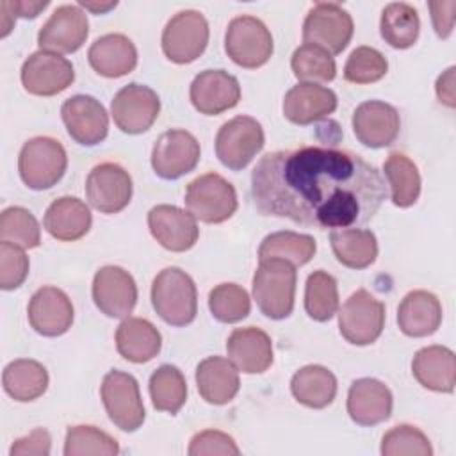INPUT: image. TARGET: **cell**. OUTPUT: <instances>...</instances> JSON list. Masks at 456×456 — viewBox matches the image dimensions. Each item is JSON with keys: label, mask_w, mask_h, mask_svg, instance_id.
<instances>
[{"label": "cell", "mask_w": 456, "mask_h": 456, "mask_svg": "<svg viewBox=\"0 0 456 456\" xmlns=\"http://www.w3.org/2000/svg\"><path fill=\"white\" fill-rule=\"evenodd\" d=\"M290 68L299 82L326 84L337 75V64L330 52L315 45H301L294 50Z\"/></svg>", "instance_id": "ab89813d"}, {"label": "cell", "mask_w": 456, "mask_h": 456, "mask_svg": "<svg viewBox=\"0 0 456 456\" xmlns=\"http://www.w3.org/2000/svg\"><path fill=\"white\" fill-rule=\"evenodd\" d=\"M151 305L171 326H187L198 314V290L192 278L180 267L162 269L151 283Z\"/></svg>", "instance_id": "3957f363"}, {"label": "cell", "mask_w": 456, "mask_h": 456, "mask_svg": "<svg viewBox=\"0 0 456 456\" xmlns=\"http://www.w3.org/2000/svg\"><path fill=\"white\" fill-rule=\"evenodd\" d=\"M61 118L69 137L82 146L100 144L109 134L105 107L89 94H75L61 107Z\"/></svg>", "instance_id": "ac0fdd59"}, {"label": "cell", "mask_w": 456, "mask_h": 456, "mask_svg": "<svg viewBox=\"0 0 456 456\" xmlns=\"http://www.w3.org/2000/svg\"><path fill=\"white\" fill-rule=\"evenodd\" d=\"M198 139L182 128L160 134L151 150V167L164 180H176L191 173L200 162Z\"/></svg>", "instance_id": "4fadbf2b"}, {"label": "cell", "mask_w": 456, "mask_h": 456, "mask_svg": "<svg viewBox=\"0 0 456 456\" xmlns=\"http://www.w3.org/2000/svg\"><path fill=\"white\" fill-rule=\"evenodd\" d=\"M290 392L303 406L321 410L337 395V378L322 365H305L290 379Z\"/></svg>", "instance_id": "d6a6232c"}, {"label": "cell", "mask_w": 456, "mask_h": 456, "mask_svg": "<svg viewBox=\"0 0 456 456\" xmlns=\"http://www.w3.org/2000/svg\"><path fill=\"white\" fill-rule=\"evenodd\" d=\"M27 315L34 331L43 337H59L71 328L75 310L64 290L46 285L32 294Z\"/></svg>", "instance_id": "ffe728a7"}, {"label": "cell", "mask_w": 456, "mask_h": 456, "mask_svg": "<svg viewBox=\"0 0 456 456\" xmlns=\"http://www.w3.org/2000/svg\"><path fill=\"white\" fill-rule=\"evenodd\" d=\"M132 176L114 162L94 166L86 180V196L93 208L102 214H118L132 200Z\"/></svg>", "instance_id": "5bb4252c"}, {"label": "cell", "mask_w": 456, "mask_h": 456, "mask_svg": "<svg viewBox=\"0 0 456 456\" xmlns=\"http://www.w3.org/2000/svg\"><path fill=\"white\" fill-rule=\"evenodd\" d=\"M383 171L392 192V203L399 208H408L420 196V173L415 162L399 151L387 157Z\"/></svg>", "instance_id": "e575fe53"}, {"label": "cell", "mask_w": 456, "mask_h": 456, "mask_svg": "<svg viewBox=\"0 0 456 456\" xmlns=\"http://www.w3.org/2000/svg\"><path fill=\"white\" fill-rule=\"evenodd\" d=\"M52 449V436L46 429L37 428L30 431L27 436L14 440L9 449L11 456H48Z\"/></svg>", "instance_id": "681fc988"}, {"label": "cell", "mask_w": 456, "mask_h": 456, "mask_svg": "<svg viewBox=\"0 0 456 456\" xmlns=\"http://www.w3.org/2000/svg\"><path fill=\"white\" fill-rule=\"evenodd\" d=\"M183 201L196 221L207 224L228 221L239 205L235 187L217 173H205L189 182Z\"/></svg>", "instance_id": "5b68a950"}, {"label": "cell", "mask_w": 456, "mask_h": 456, "mask_svg": "<svg viewBox=\"0 0 456 456\" xmlns=\"http://www.w3.org/2000/svg\"><path fill=\"white\" fill-rule=\"evenodd\" d=\"M160 100L157 93L144 86L132 82L121 87L110 103V114L116 126L125 134H142L159 118Z\"/></svg>", "instance_id": "7c38bea8"}, {"label": "cell", "mask_w": 456, "mask_h": 456, "mask_svg": "<svg viewBox=\"0 0 456 456\" xmlns=\"http://www.w3.org/2000/svg\"><path fill=\"white\" fill-rule=\"evenodd\" d=\"M93 301L107 317H130L137 303L134 276L119 265L100 267L93 278Z\"/></svg>", "instance_id": "e0dca14e"}, {"label": "cell", "mask_w": 456, "mask_h": 456, "mask_svg": "<svg viewBox=\"0 0 456 456\" xmlns=\"http://www.w3.org/2000/svg\"><path fill=\"white\" fill-rule=\"evenodd\" d=\"M379 32L385 43H388L392 48L404 50L413 46L420 32L417 9L406 2L388 4L381 12Z\"/></svg>", "instance_id": "d590c367"}, {"label": "cell", "mask_w": 456, "mask_h": 456, "mask_svg": "<svg viewBox=\"0 0 456 456\" xmlns=\"http://www.w3.org/2000/svg\"><path fill=\"white\" fill-rule=\"evenodd\" d=\"M385 328V305L369 290L358 289L338 310L340 335L354 346L376 342Z\"/></svg>", "instance_id": "ba28073f"}, {"label": "cell", "mask_w": 456, "mask_h": 456, "mask_svg": "<svg viewBox=\"0 0 456 456\" xmlns=\"http://www.w3.org/2000/svg\"><path fill=\"white\" fill-rule=\"evenodd\" d=\"M383 456H431L429 438L411 424H399L388 429L381 438Z\"/></svg>", "instance_id": "f6af8a7d"}, {"label": "cell", "mask_w": 456, "mask_h": 456, "mask_svg": "<svg viewBox=\"0 0 456 456\" xmlns=\"http://www.w3.org/2000/svg\"><path fill=\"white\" fill-rule=\"evenodd\" d=\"M251 196L264 216L340 230L370 221L388 189L379 171L349 150L301 146L264 155L251 171Z\"/></svg>", "instance_id": "6da1fadb"}, {"label": "cell", "mask_w": 456, "mask_h": 456, "mask_svg": "<svg viewBox=\"0 0 456 456\" xmlns=\"http://www.w3.org/2000/svg\"><path fill=\"white\" fill-rule=\"evenodd\" d=\"M337 94L324 86L299 82L283 98V116L294 125H312L337 109Z\"/></svg>", "instance_id": "d4e9b609"}, {"label": "cell", "mask_w": 456, "mask_h": 456, "mask_svg": "<svg viewBox=\"0 0 456 456\" xmlns=\"http://www.w3.org/2000/svg\"><path fill=\"white\" fill-rule=\"evenodd\" d=\"M413 378L428 390L451 394L456 385V356L445 346H428L411 360Z\"/></svg>", "instance_id": "83f0119b"}, {"label": "cell", "mask_w": 456, "mask_h": 456, "mask_svg": "<svg viewBox=\"0 0 456 456\" xmlns=\"http://www.w3.org/2000/svg\"><path fill=\"white\" fill-rule=\"evenodd\" d=\"M196 387L207 403L226 404L240 388L239 370L228 358L208 356L196 367Z\"/></svg>", "instance_id": "f546056e"}, {"label": "cell", "mask_w": 456, "mask_h": 456, "mask_svg": "<svg viewBox=\"0 0 456 456\" xmlns=\"http://www.w3.org/2000/svg\"><path fill=\"white\" fill-rule=\"evenodd\" d=\"M224 50L235 64L255 69L271 59L274 45L273 36L262 20L242 14L228 23Z\"/></svg>", "instance_id": "8992f818"}, {"label": "cell", "mask_w": 456, "mask_h": 456, "mask_svg": "<svg viewBox=\"0 0 456 456\" xmlns=\"http://www.w3.org/2000/svg\"><path fill=\"white\" fill-rule=\"evenodd\" d=\"M78 5L84 7L86 11L94 12V14H105V12H109L110 9H114V7L118 5V2L114 0V2H105V4L100 2V4H96V2H84V0H80Z\"/></svg>", "instance_id": "f5cc1de1"}, {"label": "cell", "mask_w": 456, "mask_h": 456, "mask_svg": "<svg viewBox=\"0 0 456 456\" xmlns=\"http://www.w3.org/2000/svg\"><path fill=\"white\" fill-rule=\"evenodd\" d=\"M296 267L280 258L262 260L253 274V297L260 312L274 321L285 319L294 310Z\"/></svg>", "instance_id": "7a4b0ae2"}, {"label": "cell", "mask_w": 456, "mask_h": 456, "mask_svg": "<svg viewBox=\"0 0 456 456\" xmlns=\"http://www.w3.org/2000/svg\"><path fill=\"white\" fill-rule=\"evenodd\" d=\"M119 452L118 440L110 436L109 433L80 424V426H71L66 431V442H64V454L66 456H116Z\"/></svg>", "instance_id": "b9f144b4"}, {"label": "cell", "mask_w": 456, "mask_h": 456, "mask_svg": "<svg viewBox=\"0 0 456 456\" xmlns=\"http://www.w3.org/2000/svg\"><path fill=\"white\" fill-rule=\"evenodd\" d=\"M388 71L387 57L372 46H356L344 66V78L351 84H372Z\"/></svg>", "instance_id": "ee69618b"}, {"label": "cell", "mask_w": 456, "mask_h": 456, "mask_svg": "<svg viewBox=\"0 0 456 456\" xmlns=\"http://www.w3.org/2000/svg\"><path fill=\"white\" fill-rule=\"evenodd\" d=\"M338 289L337 280L322 271L317 269L308 274L305 285V310L306 314L319 322L330 321L338 312Z\"/></svg>", "instance_id": "f35d334b"}, {"label": "cell", "mask_w": 456, "mask_h": 456, "mask_svg": "<svg viewBox=\"0 0 456 456\" xmlns=\"http://www.w3.org/2000/svg\"><path fill=\"white\" fill-rule=\"evenodd\" d=\"M28 276V256L23 248L2 240L0 242V287L4 290L18 289Z\"/></svg>", "instance_id": "bcb514c9"}, {"label": "cell", "mask_w": 456, "mask_h": 456, "mask_svg": "<svg viewBox=\"0 0 456 456\" xmlns=\"http://www.w3.org/2000/svg\"><path fill=\"white\" fill-rule=\"evenodd\" d=\"M401 130V118L394 105L381 100H367L353 112V132L367 148L390 146Z\"/></svg>", "instance_id": "d6986e66"}, {"label": "cell", "mask_w": 456, "mask_h": 456, "mask_svg": "<svg viewBox=\"0 0 456 456\" xmlns=\"http://www.w3.org/2000/svg\"><path fill=\"white\" fill-rule=\"evenodd\" d=\"M21 84L36 96H53L68 89L75 80L73 64L53 52L37 50L21 66Z\"/></svg>", "instance_id": "2e32d148"}, {"label": "cell", "mask_w": 456, "mask_h": 456, "mask_svg": "<svg viewBox=\"0 0 456 456\" xmlns=\"http://www.w3.org/2000/svg\"><path fill=\"white\" fill-rule=\"evenodd\" d=\"M330 242L337 260L349 269H365L378 256L376 235L365 228L331 230Z\"/></svg>", "instance_id": "836d02e7"}, {"label": "cell", "mask_w": 456, "mask_h": 456, "mask_svg": "<svg viewBox=\"0 0 456 456\" xmlns=\"http://www.w3.org/2000/svg\"><path fill=\"white\" fill-rule=\"evenodd\" d=\"M354 23L351 14L338 4L319 2L306 12L303 21V41L330 52L340 53L351 41Z\"/></svg>", "instance_id": "9c48e42d"}, {"label": "cell", "mask_w": 456, "mask_h": 456, "mask_svg": "<svg viewBox=\"0 0 456 456\" xmlns=\"http://www.w3.org/2000/svg\"><path fill=\"white\" fill-rule=\"evenodd\" d=\"M394 406L390 388L374 378L354 379L347 392V413L360 426H376L385 422Z\"/></svg>", "instance_id": "603a6c76"}, {"label": "cell", "mask_w": 456, "mask_h": 456, "mask_svg": "<svg viewBox=\"0 0 456 456\" xmlns=\"http://www.w3.org/2000/svg\"><path fill=\"white\" fill-rule=\"evenodd\" d=\"M191 456H205V454H224V456H237L240 454V449L237 447L235 440L223 431L217 429H205L196 433L191 438L189 451Z\"/></svg>", "instance_id": "7dc6e473"}, {"label": "cell", "mask_w": 456, "mask_h": 456, "mask_svg": "<svg viewBox=\"0 0 456 456\" xmlns=\"http://www.w3.org/2000/svg\"><path fill=\"white\" fill-rule=\"evenodd\" d=\"M2 385L9 397L20 403H30L41 397L48 388V370L43 363L30 358H18L5 365Z\"/></svg>", "instance_id": "1f68e13d"}, {"label": "cell", "mask_w": 456, "mask_h": 456, "mask_svg": "<svg viewBox=\"0 0 456 456\" xmlns=\"http://www.w3.org/2000/svg\"><path fill=\"white\" fill-rule=\"evenodd\" d=\"M68 155L64 146L46 135L28 139L18 155V171L23 183L34 191L53 187L66 173Z\"/></svg>", "instance_id": "277c9868"}, {"label": "cell", "mask_w": 456, "mask_h": 456, "mask_svg": "<svg viewBox=\"0 0 456 456\" xmlns=\"http://www.w3.org/2000/svg\"><path fill=\"white\" fill-rule=\"evenodd\" d=\"M431 11V21L435 27V32L440 39H447L452 34L454 27V11H456V2L447 0V2H429L428 4Z\"/></svg>", "instance_id": "f907efd6"}, {"label": "cell", "mask_w": 456, "mask_h": 456, "mask_svg": "<svg viewBox=\"0 0 456 456\" xmlns=\"http://www.w3.org/2000/svg\"><path fill=\"white\" fill-rule=\"evenodd\" d=\"M89 21L87 14L77 4L59 5L50 18L43 23L37 34V45L41 50L53 53H73L87 39Z\"/></svg>", "instance_id": "9a60e30c"}, {"label": "cell", "mask_w": 456, "mask_h": 456, "mask_svg": "<svg viewBox=\"0 0 456 456\" xmlns=\"http://www.w3.org/2000/svg\"><path fill=\"white\" fill-rule=\"evenodd\" d=\"M397 324L406 337L433 335L442 324L440 299L429 290L408 292L397 308Z\"/></svg>", "instance_id": "4316f807"}, {"label": "cell", "mask_w": 456, "mask_h": 456, "mask_svg": "<svg viewBox=\"0 0 456 456\" xmlns=\"http://www.w3.org/2000/svg\"><path fill=\"white\" fill-rule=\"evenodd\" d=\"M0 240L12 242L23 249L41 244V228L37 219L23 207H7L0 214Z\"/></svg>", "instance_id": "7bdbcfd3"}, {"label": "cell", "mask_w": 456, "mask_h": 456, "mask_svg": "<svg viewBox=\"0 0 456 456\" xmlns=\"http://www.w3.org/2000/svg\"><path fill=\"white\" fill-rule=\"evenodd\" d=\"M48 5V2H0V27H2V32L0 36L5 37L16 18H36L45 7Z\"/></svg>", "instance_id": "c3c4849f"}, {"label": "cell", "mask_w": 456, "mask_h": 456, "mask_svg": "<svg viewBox=\"0 0 456 456\" xmlns=\"http://www.w3.org/2000/svg\"><path fill=\"white\" fill-rule=\"evenodd\" d=\"M262 125L251 116H235L223 123L216 135V155L223 166L239 171L264 148Z\"/></svg>", "instance_id": "30bf717a"}, {"label": "cell", "mask_w": 456, "mask_h": 456, "mask_svg": "<svg viewBox=\"0 0 456 456\" xmlns=\"http://www.w3.org/2000/svg\"><path fill=\"white\" fill-rule=\"evenodd\" d=\"M454 71H456V69H454V66H451L449 69H445V71L438 77L436 86H435L438 100H440L444 105L451 107V109L456 105V93H454Z\"/></svg>", "instance_id": "816d5d0a"}, {"label": "cell", "mask_w": 456, "mask_h": 456, "mask_svg": "<svg viewBox=\"0 0 456 456\" xmlns=\"http://www.w3.org/2000/svg\"><path fill=\"white\" fill-rule=\"evenodd\" d=\"M160 331L148 319L125 317L116 330V349L132 363L153 360L160 353Z\"/></svg>", "instance_id": "4dcf8cb0"}, {"label": "cell", "mask_w": 456, "mask_h": 456, "mask_svg": "<svg viewBox=\"0 0 456 456\" xmlns=\"http://www.w3.org/2000/svg\"><path fill=\"white\" fill-rule=\"evenodd\" d=\"M189 96L198 112L217 116L239 103L240 86L239 80L224 69H205L191 82Z\"/></svg>", "instance_id": "44dd1931"}, {"label": "cell", "mask_w": 456, "mask_h": 456, "mask_svg": "<svg viewBox=\"0 0 456 456\" xmlns=\"http://www.w3.org/2000/svg\"><path fill=\"white\" fill-rule=\"evenodd\" d=\"M208 43V21L194 9L176 12L162 30V52L176 64L196 61Z\"/></svg>", "instance_id": "8fae6325"}, {"label": "cell", "mask_w": 456, "mask_h": 456, "mask_svg": "<svg viewBox=\"0 0 456 456\" xmlns=\"http://www.w3.org/2000/svg\"><path fill=\"white\" fill-rule=\"evenodd\" d=\"M87 59L91 68L107 78L128 75L137 66V48L125 34H105L89 46Z\"/></svg>", "instance_id": "484cf974"}, {"label": "cell", "mask_w": 456, "mask_h": 456, "mask_svg": "<svg viewBox=\"0 0 456 456\" xmlns=\"http://www.w3.org/2000/svg\"><path fill=\"white\" fill-rule=\"evenodd\" d=\"M100 395L109 419L121 431H135L142 426L146 411L137 379L123 370H109L102 381Z\"/></svg>", "instance_id": "52a82bcc"}, {"label": "cell", "mask_w": 456, "mask_h": 456, "mask_svg": "<svg viewBox=\"0 0 456 456\" xmlns=\"http://www.w3.org/2000/svg\"><path fill=\"white\" fill-rule=\"evenodd\" d=\"M148 228L162 248L175 253L191 249L200 237L196 217L175 205L153 207L148 212Z\"/></svg>", "instance_id": "7402d4cb"}, {"label": "cell", "mask_w": 456, "mask_h": 456, "mask_svg": "<svg viewBox=\"0 0 456 456\" xmlns=\"http://www.w3.org/2000/svg\"><path fill=\"white\" fill-rule=\"evenodd\" d=\"M228 360L244 374H262L273 363L271 337L255 326L237 328L226 340Z\"/></svg>", "instance_id": "cb8c5ba5"}, {"label": "cell", "mask_w": 456, "mask_h": 456, "mask_svg": "<svg viewBox=\"0 0 456 456\" xmlns=\"http://www.w3.org/2000/svg\"><path fill=\"white\" fill-rule=\"evenodd\" d=\"M208 308L214 319L233 324L248 317L251 299L244 287L237 283H219L208 292Z\"/></svg>", "instance_id": "60d3db41"}, {"label": "cell", "mask_w": 456, "mask_h": 456, "mask_svg": "<svg viewBox=\"0 0 456 456\" xmlns=\"http://www.w3.org/2000/svg\"><path fill=\"white\" fill-rule=\"evenodd\" d=\"M150 397L159 411L178 413L187 401V383L182 370L164 363L150 376Z\"/></svg>", "instance_id": "74e56055"}, {"label": "cell", "mask_w": 456, "mask_h": 456, "mask_svg": "<svg viewBox=\"0 0 456 456\" xmlns=\"http://www.w3.org/2000/svg\"><path fill=\"white\" fill-rule=\"evenodd\" d=\"M317 251L315 239L306 233H297L290 230L269 233L258 248V260L280 258L290 262L294 267L308 264Z\"/></svg>", "instance_id": "8d00e7d4"}, {"label": "cell", "mask_w": 456, "mask_h": 456, "mask_svg": "<svg viewBox=\"0 0 456 456\" xmlns=\"http://www.w3.org/2000/svg\"><path fill=\"white\" fill-rule=\"evenodd\" d=\"M91 223L93 216L89 207L75 196H62L52 201L43 219L45 230L53 239L64 242L82 239L89 232Z\"/></svg>", "instance_id": "f1b7e54d"}]
</instances>
